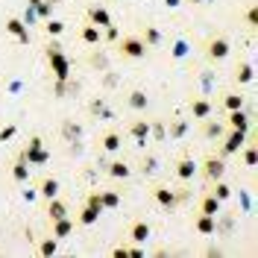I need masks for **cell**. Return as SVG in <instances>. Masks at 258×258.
<instances>
[{
	"instance_id": "cell-4",
	"label": "cell",
	"mask_w": 258,
	"mask_h": 258,
	"mask_svg": "<svg viewBox=\"0 0 258 258\" xmlns=\"http://www.w3.org/2000/svg\"><path fill=\"white\" fill-rule=\"evenodd\" d=\"M24 159H27V164H44V161H47V153L41 150V138H38V135L30 138V144L24 150Z\"/></svg>"
},
{
	"instance_id": "cell-13",
	"label": "cell",
	"mask_w": 258,
	"mask_h": 258,
	"mask_svg": "<svg viewBox=\"0 0 258 258\" xmlns=\"http://www.w3.org/2000/svg\"><path fill=\"white\" fill-rule=\"evenodd\" d=\"M194 173H197V161L194 159H179L176 161V176L182 179V182H188Z\"/></svg>"
},
{
	"instance_id": "cell-26",
	"label": "cell",
	"mask_w": 258,
	"mask_h": 258,
	"mask_svg": "<svg viewBox=\"0 0 258 258\" xmlns=\"http://www.w3.org/2000/svg\"><path fill=\"white\" fill-rule=\"evenodd\" d=\"M223 106H226V112L243 109V97H241V94H226V97H223Z\"/></svg>"
},
{
	"instance_id": "cell-21",
	"label": "cell",
	"mask_w": 258,
	"mask_h": 258,
	"mask_svg": "<svg viewBox=\"0 0 258 258\" xmlns=\"http://www.w3.org/2000/svg\"><path fill=\"white\" fill-rule=\"evenodd\" d=\"M27 176H30V167H27V159L21 156V159L12 164V179H15V182H27Z\"/></svg>"
},
{
	"instance_id": "cell-31",
	"label": "cell",
	"mask_w": 258,
	"mask_h": 258,
	"mask_svg": "<svg viewBox=\"0 0 258 258\" xmlns=\"http://www.w3.org/2000/svg\"><path fill=\"white\" fill-rule=\"evenodd\" d=\"M85 206H91V209H97L100 214L106 211V209H103V200H100V191H97V194H88V197H85Z\"/></svg>"
},
{
	"instance_id": "cell-22",
	"label": "cell",
	"mask_w": 258,
	"mask_h": 258,
	"mask_svg": "<svg viewBox=\"0 0 258 258\" xmlns=\"http://www.w3.org/2000/svg\"><path fill=\"white\" fill-rule=\"evenodd\" d=\"M100 200H103V209H117L120 206V194L117 191H100Z\"/></svg>"
},
{
	"instance_id": "cell-18",
	"label": "cell",
	"mask_w": 258,
	"mask_h": 258,
	"mask_svg": "<svg viewBox=\"0 0 258 258\" xmlns=\"http://www.w3.org/2000/svg\"><path fill=\"white\" fill-rule=\"evenodd\" d=\"M191 114L197 117V120H206V117L211 114V103L209 100H194L191 103Z\"/></svg>"
},
{
	"instance_id": "cell-7",
	"label": "cell",
	"mask_w": 258,
	"mask_h": 258,
	"mask_svg": "<svg viewBox=\"0 0 258 258\" xmlns=\"http://www.w3.org/2000/svg\"><path fill=\"white\" fill-rule=\"evenodd\" d=\"M229 50H232V44H229V38H223V35H217V38L209 41V56L211 59H226Z\"/></svg>"
},
{
	"instance_id": "cell-8",
	"label": "cell",
	"mask_w": 258,
	"mask_h": 258,
	"mask_svg": "<svg viewBox=\"0 0 258 258\" xmlns=\"http://www.w3.org/2000/svg\"><path fill=\"white\" fill-rule=\"evenodd\" d=\"M6 30L12 32L21 44H27V41H30V30H27V24H24L21 18H9V21H6Z\"/></svg>"
},
{
	"instance_id": "cell-2",
	"label": "cell",
	"mask_w": 258,
	"mask_h": 258,
	"mask_svg": "<svg viewBox=\"0 0 258 258\" xmlns=\"http://www.w3.org/2000/svg\"><path fill=\"white\" fill-rule=\"evenodd\" d=\"M117 50H120V56H126V59H144L147 56V44H144V38H138V35L120 38Z\"/></svg>"
},
{
	"instance_id": "cell-12",
	"label": "cell",
	"mask_w": 258,
	"mask_h": 258,
	"mask_svg": "<svg viewBox=\"0 0 258 258\" xmlns=\"http://www.w3.org/2000/svg\"><path fill=\"white\" fill-rule=\"evenodd\" d=\"M229 129H241V132H246V129H249V114L243 112V109L229 112Z\"/></svg>"
},
{
	"instance_id": "cell-27",
	"label": "cell",
	"mask_w": 258,
	"mask_h": 258,
	"mask_svg": "<svg viewBox=\"0 0 258 258\" xmlns=\"http://www.w3.org/2000/svg\"><path fill=\"white\" fill-rule=\"evenodd\" d=\"M214 197H217V200H220V203H223V200H229V197H232V188H229V185H226L223 179H217V182H214Z\"/></svg>"
},
{
	"instance_id": "cell-37",
	"label": "cell",
	"mask_w": 258,
	"mask_h": 258,
	"mask_svg": "<svg viewBox=\"0 0 258 258\" xmlns=\"http://www.w3.org/2000/svg\"><path fill=\"white\" fill-rule=\"evenodd\" d=\"M15 135V126H6V129H0V141H9Z\"/></svg>"
},
{
	"instance_id": "cell-20",
	"label": "cell",
	"mask_w": 258,
	"mask_h": 258,
	"mask_svg": "<svg viewBox=\"0 0 258 258\" xmlns=\"http://www.w3.org/2000/svg\"><path fill=\"white\" fill-rule=\"evenodd\" d=\"M129 132H132V138H135L138 144H144V141H147V135H150V123H147V120H135Z\"/></svg>"
},
{
	"instance_id": "cell-24",
	"label": "cell",
	"mask_w": 258,
	"mask_h": 258,
	"mask_svg": "<svg viewBox=\"0 0 258 258\" xmlns=\"http://www.w3.org/2000/svg\"><path fill=\"white\" fill-rule=\"evenodd\" d=\"M132 170H129V164H123V161H112L109 164V176H114V179H126Z\"/></svg>"
},
{
	"instance_id": "cell-10",
	"label": "cell",
	"mask_w": 258,
	"mask_h": 258,
	"mask_svg": "<svg viewBox=\"0 0 258 258\" xmlns=\"http://www.w3.org/2000/svg\"><path fill=\"white\" fill-rule=\"evenodd\" d=\"M44 214H47L50 223H53V220H59V217H68V206H64L59 197H50L47 200V211H44Z\"/></svg>"
},
{
	"instance_id": "cell-23",
	"label": "cell",
	"mask_w": 258,
	"mask_h": 258,
	"mask_svg": "<svg viewBox=\"0 0 258 258\" xmlns=\"http://www.w3.org/2000/svg\"><path fill=\"white\" fill-rule=\"evenodd\" d=\"M103 150L117 153V150H120V135H117V132H106V135H103Z\"/></svg>"
},
{
	"instance_id": "cell-39",
	"label": "cell",
	"mask_w": 258,
	"mask_h": 258,
	"mask_svg": "<svg viewBox=\"0 0 258 258\" xmlns=\"http://www.w3.org/2000/svg\"><path fill=\"white\" fill-rule=\"evenodd\" d=\"M50 6H56V3H64V0H47Z\"/></svg>"
},
{
	"instance_id": "cell-1",
	"label": "cell",
	"mask_w": 258,
	"mask_h": 258,
	"mask_svg": "<svg viewBox=\"0 0 258 258\" xmlns=\"http://www.w3.org/2000/svg\"><path fill=\"white\" fill-rule=\"evenodd\" d=\"M44 50H47V62H50V68H53V74H56V80L64 82L68 77H71V64H68V56L62 53V47H59L56 41H50Z\"/></svg>"
},
{
	"instance_id": "cell-36",
	"label": "cell",
	"mask_w": 258,
	"mask_h": 258,
	"mask_svg": "<svg viewBox=\"0 0 258 258\" xmlns=\"http://www.w3.org/2000/svg\"><path fill=\"white\" fill-rule=\"evenodd\" d=\"M246 21H249V27H255V21H258V12H255V6H249V9H246Z\"/></svg>"
},
{
	"instance_id": "cell-3",
	"label": "cell",
	"mask_w": 258,
	"mask_h": 258,
	"mask_svg": "<svg viewBox=\"0 0 258 258\" xmlns=\"http://www.w3.org/2000/svg\"><path fill=\"white\" fill-rule=\"evenodd\" d=\"M203 176L209 179V182H217V179L226 176V161L223 159H214V156H209V159L203 161Z\"/></svg>"
},
{
	"instance_id": "cell-19",
	"label": "cell",
	"mask_w": 258,
	"mask_h": 258,
	"mask_svg": "<svg viewBox=\"0 0 258 258\" xmlns=\"http://www.w3.org/2000/svg\"><path fill=\"white\" fill-rule=\"evenodd\" d=\"M80 38L85 41V44H100V27H94V24H85L80 30Z\"/></svg>"
},
{
	"instance_id": "cell-11",
	"label": "cell",
	"mask_w": 258,
	"mask_h": 258,
	"mask_svg": "<svg viewBox=\"0 0 258 258\" xmlns=\"http://www.w3.org/2000/svg\"><path fill=\"white\" fill-rule=\"evenodd\" d=\"M147 238H150V223H144V220H135V223L129 226V241L144 243Z\"/></svg>"
},
{
	"instance_id": "cell-9",
	"label": "cell",
	"mask_w": 258,
	"mask_h": 258,
	"mask_svg": "<svg viewBox=\"0 0 258 258\" xmlns=\"http://www.w3.org/2000/svg\"><path fill=\"white\" fill-rule=\"evenodd\" d=\"M88 24H94L100 30H103V27H112V15H109L103 6H91V9H88Z\"/></svg>"
},
{
	"instance_id": "cell-28",
	"label": "cell",
	"mask_w": 258,
	"mask_h": 258,
	"mask_svg": "<svg viewBox=\"0 0 258 258\" xmlns=\"http://www.w3.org/2000/svg\"><path fill=\"white\" fill-rule=\"evenodd\" d=\"M235 80H238V82H249V80H252V64H249V62L238 64V71H235Z\"/></svg>"
},
{
	"instance_id": "cell-14",
	"label": "cell",
	"mask_w": 258,
	"mask_h": 258,
	"mask_svg": "<svg viewBox=\"0 0 258 258\" xmlns=\"http://www.w3.org/2000/svg\"><path fill=\"white\" fill-rule=\"evenodd\" d=\"M74 232V220L71 217H59V220H53V238H68Z\"/></svg>"
},
{
	"instance_id": "cell-6",
	"label": "cell",
	"mask_w": 258,
	"mask_h": 258,
	"mask_svg": "<svg viewBox=\"0 0 258 258\" xmlns=\"http://www.w3.org/2000/svg\"><path fill=\"white\" fill-rule=\"evenodd\" d=\"M243 141H246V132H241V129H232L229 135H226V141H223V156H232V153H238L243 147Z\"/></svg>"
},
{
	"instance_id": "cell-16",
	"label": "cell",
	"mask_w": 258,
	"mask_h": 258,
	"mask_svg": "<svg viewBox=\"0 0 258 258\" xmlns=\"http://www.w3.org/2000/svg\"><path fill=\"white\" fill-rule=\"evenodd\" d=\"M38 191H41V197L44 200H50V197H59V182L53 176H44L41 179V185H38Z\"/></svg>"
},
{
	"instance_id": "cell-32",
	"label": "cell",
	"mask_w": 258,
	"mask_h": 258,
	"mask_svg": "<svg viewBox=\"0 0 258 258\" xmlns=\"http://www.w3.org/2000/svg\"><path fill=\"white\" fill-rule=\"evenodd\" d=\"M38 252H41V255H53V252H56V241H53V238L41 241L38 243Z\"/></svg>"
},
{
	"instance_id": "cell-40",
	"label": "cell",
	"mask_w": 258,
	"mask_h": 258,
	"mask_svg": "<svg viewBox=\"0 0 258 258\" xmlns=\"http://www.w3.org/2000/svg\"><path fill=\"white\" fill-rule=\"evenodd\" d=\"M191 3H197V0H191Z\"/></svg>"
},
{
	"instance_id": "cell-17",
	"label": "cell",
	"mask_w": 258,
	"mask_h": 258,
	"mask_svg": "<svg viewBox=\"0 0 258 258\" xmlns=\"http://www.w3.org/2000/svg\"><path fill=\"white\" fill-rule=\"evenodd\" d=\"M200 211H203V214H214V217H217V211H220V200H217L214 194H206V197H203V203H200Z\"/></svg>"
},
{
	"instance_id": "cell-35",
	"label": "cell",
	"mask_w": 258,
	"mask_h": 258,
	"mask_svg": "<svg viewBox=\"0 0 258 258\" xmlns=\"http://www.w3.org/2000/svg\"><path fill=\"white\" fill-rule=\"evenodd\" d=\"M243 161H246V167L255 164V147H246V150H243Z\"/></svg>"
},
{
	"instance_id": "cell-33",
	"label": "cell",
	"mask_w": 258,
	"mask_h": 258,
	"mask_svg": "<svg viewBox=\"0 0 258 258\" xmlns=\"http://www.w3.org/2000/svg\"><path fill=\"white\" fill-rule=\"evenodd\" d=\"M144 38H147L144 44H159L161 35H159V30H153V27H144Z\"/></svg>"
},
{
	"instance_id": "cell-25",
	"label": "cell",
	"mask_w": 258,
	"mask_h": 258,
	"mask_svg": "<svg viewBox=\"0 0 258 258\" xmlns=\"http://www.w3.org/2000/svg\"><path fill=\"white\" fill-rule=\"evenodd\" d=\"M97 217H100V211H97V209H91V206H82V211H80V223L82 226L97 223Z\"/></svg>"
},
{
	"instance_id": "cell-29",
	"label": "cell",
	"mask_w": 258,
	"mask_h": 258,
	"mask_svg": "<svg viewBox=\"0 0 258 258\" xmlns=\"http://www.w3.org/2000/svg\"><path fill=\"white\" fill-rule=\"evenodd\" d=\"M129 106L132 109H147V94L144 91H132L129 94Z\"/></svg>"
},
{
	"instance_id": "cell-30",
	"label": "cell",
	"mask_w": 258,
	"mask_h": 258,
	"mask_svg": "<svg viewBox=\"0 0 258 258\" xmlns=\"http://www.w3.org/2000/svg\"><path fill=\"white\" fill-rule=\"evenodd\" d=\"M203 135H206V138H220V135H223V126H220V123H209V117H206Z\"/></svg>"
},
{
	"instance_id": "cell-34",
	"label": "cell",
	"mask_w": 258,
	"mask_h": 258,
	"mask_svg": "<svg viewBox=\"0 0 258 258\" xmlns=\"http://www.w3.org/2000/svg\"><path fill=\"white\" fill-rule=\"evenodd\" d=\"M44 30H47L50 35H59V32L64 30V24H62V21H47V27H44Z\"/></svg>"
},
{
	"instance_id": "cell-5",
	"label": "cell",
	"mask_w": 258,
	"mask_h": 258,
	"mask_svg": "<svg viewBox=\"0 0 258 258\" xmlns=\"http://www.w3.org/2000/svg\"><path fill=\"white\" fill-rule=\"evenodd\" d=\"M153 197H156V203H159V206H164V209H176L179 200H182V194L170 191V188H164V185H159V188L153 191Z\"/></svg>"
},
{
	"instance_id": "cell-38",
	"label": "cell",
	"mask_w": 258,
	"mask_h": 258,
	"mask_svg": "<svg viewBox=\"0 0 258 258\" xmlns=\"http://www.w3.org/2000/svg\"><path fill=\"white\" fill-rule=\"evenodd\" d=\"M41 3H44V0H30V6H35V9H38V6H41Z\"/></svg>"
},
{
	"instance_id": "cell-15",
	"label": "cell",
	"mask_w": 258,
	"mask_h": 258,
	"mask_svg": "<svg viewBox=\"0 0 258 258\" xmlns=\"http://www.w3.org/2000/svg\"><path fill=\"white\" fill-rule=\"evenodd\" d=\"M197 232L200 235H214V214H197Z\"/></svg>"
}]
</instances>
